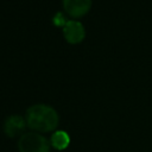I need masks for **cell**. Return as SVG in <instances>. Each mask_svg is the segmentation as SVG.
<instances>
[{
  "mask_svg": "<svg viewBox=\"0 0 152 152\" xmlns=\"http://www.w3.org/2000/svg\"><path fill=\"white\" fill-rule=\"evenodd\" d=\"M26 120L20 115H11L5 120L4 124V132L7 137L14 138L18 135H23L25 127H26Z\"/></svg>",
  "mask_w": 152,
  "mask_h": 152,
  "instance_id": "5",
  "label": "cell"
},
{
  "mask_svg": "<svg viewBox=\"0 0 152 152\" xmlns=\"http://www.w3.org/2000/svg\"><path fill=\"white\" fill-rule=\"evenodd\" d=\"M91 0H63L64 11L72 18L83 17L89 12Z\"/></svg>",
  "mask_w": 152,
  "mask_h": 152,
  "instance_id": "4",
  "label": "cell"
},
{
  "mask_svg": "<svg viewBox=\"0 0 152 152\" xmlns=\"http://www.w3.org/2000/svg\"><path fill=\"white\" fill-rule=\"evenodd\" d=\"M63 34L68 43L78 44L86 37L84 26L77 20H68L66 24L63 26Z\"/></svg>",
  "mask_w": 152,
  "mask_h": 152,
  "instance_id": "3",
  "label": "cell"
},
{
  "mask_svg": "<svg viewBox=\"0 0 152 152\" xmlns=\"http://www.w3.org/2000/svg\"><path fill=\"white\" fill-rule=\"evenodd\" d=\"M70 144V137L65 131H55L50 139V145L58 151L65 150Z\"/></svg>",
  "mask_w": 152,
  "mask_h": 152,
  "instance_id": "6",
  "label": "cell"
},
{
  "mask_svg": "<svg viewBox=\"0 0 152 152\" xmlns=\"http://www.w3.org/2000/svg\"><path fill=\"white\" fill-rule=\"evenodd\" d=\"M25 120L26 125L33 132L37 133H46L55 131L59 122L57 112L52 107L43 103L31 106L26 110Z\"/></svg>",
  "mask_w": 152,
  "mask_h": 152,
  "instance_id": "1",
  "label": "cell"
},
{
  "mask_svg": "<svg viewBox=\"0 0 152 152\" xmlns=\"http://www.w3.org/2000/svg\"><path fill=\"white\" fill-rule=\"evenodd\" d=\"M50 141L37 132L24 133L18 141L19 152H50Z\"/></svg>",
  "mask_w": 152,
  "mask_h": 152,
  "instance_id": "2",
  "label": "cell"
},
{
  "mask_svg": "<svg viewBox=\"0 0 152 152\" xmlns=\"http://www.w3.org/2000/svg\"><path fill=\"white\" fill-rule=\"evenodd\" d=\"M66 21H68V20H65L64 14H62L61 12L57 13V14L55 15V18H53V23H55L57 26H64V25L66 24Z\"/></svg>",
  "mask_w": 152,
  "mask_h": 152,
  "instance_id": "7",
  "label": "cell"
}]
</instances>
